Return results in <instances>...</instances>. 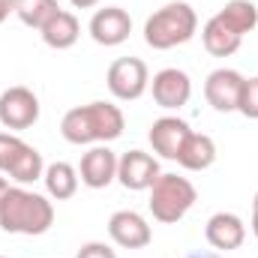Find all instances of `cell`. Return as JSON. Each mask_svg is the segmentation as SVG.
<instances>
[{
	"label": "cell",
	"instance_id": "cell-1",
	"mask_svg": "<svg viewBox=\"0 0 258 258\" xmlns=\"http://www.w3.org/2000/svg\"><path fill=\"white\" fill-rule=\"evenodd\" d=\"M126 129V117L114 102H90L69 108L60 120V135L69 144H108L120 138Z\"/></svg>",
	"mask_w": 258,
	"mask_h": 258
},
{
	"label": "cell",
	"instance_id": "cell-2",
	"mask_svg": "<svg viewBox=\"0 0 258 258\" xmlns=\"http://www.w3.org/2000/svg\"><path fill=\"white\" fill-rule=\"evenodd\" d=\"M54 225V204L39 192H30L24 186H9V192L0 201V228L6 234H45Z\"/></svg>",
	"mask_w": 258,
	"mask_h": 258
},
{
	"label": "cell",
	"instance_id": "cell-3",
	"mask_svg": "<svg viewBox=\"0 0 258 258\" xmlns=\"http://www.w3.org/2000/svg\"><path fill=\"white\" fill-rule=\"evenodd\" d=\"M198 30V15L189 3L171 0L159 6L147 21H144V42L156 51H168L174 45L189 42Z\"/></svg>",
	"mask_w": 258,
	"mask_h": 258
},
{
	"label": "cell",
	"instance_id": "cell-4",
	"mask_svg": "<svg viewBox=\"0 0 258 258\" xmlns=\"http://www.w3.org/2000/svg\"><path fill=\"white\" fill-rule=\"evenodd\" d=\"M195 201H198V189L192 186V180L177 177V174H159L156 183L150 186L147 207H150V213H153L156 222L171 225V222L183 219L192 210Z\"/></svg>",
	"mask_w": 258,
	"mask_h": 258
},
{
	"label": "cell",
	"instance_id": "cell-5",
	"mask_svg": "<svg viewBox=\"0 0 258 258\" xmlns=\"http://www.w3.org/2000/svg\"><path fill=\"white\" fill-rule=\"evenodd\" d=\"M105 84H108L111 96H114V99H120V102L141 99V96H144V90L150 87V72H147V63H144L141 57H117L114 63L108 66Z\"/></svg>",
	"mask_w": 258,
	"mask_h": 258
},
{
	"label": "cell",
	"instance_id": "cell-6",
	"mask_svg": "<svg viewBox=\"0 0 258 258\" xmlns=\"http://www.w3.org/2000/svg\"><path fill=\"white\" fill-rule=\"evenodd\" d=\"M39 120V99L30 87H9L0 93V123L15 132V129H30Z\"/></svg>",
	"mask_w": 258,
	"mask_h": 258
},
{
	"label": "cell",
	"instance_id": "cell-7",
	"mask_svg": "<svg viewBox=\"0 0 258 258\" xmlns=\"http://www.w3.org/2000/svg\"><path fill=\"white\" fill-rule=\"evenodd\" d=\"M243 75L237 69H213L204 81V99L213 105V111L219 114H228V111H237L240 105V93H243Z\"/></svg>",
	"mask_w": 258,
	"mask_h": 258
},
{
	"label": "cell",
	"instance_id": "cell-8",
	"mask_svg": "<svg viewBox=\"0 0 258 258\" xmlns=\"http://www.w3.org/2000/svg\"><path fill=\"white\" fill-rule=\"evenodd\" d=\"M159 159L153 153H144V150H126L123 156H117V180L123 189L132 192H141V189H150L159 177Z\"/></svg>",
	"mask_w": 258,
	"mask_h": 258
},
{
	"label": "cell",
	"instance_id": "cell-9",
	"mask_svg": "<svg viewBox=\"0 0 258 258\" xmlns=\"http://www.w3.org/2000/svg\"><path fill=\"white\" fill-rule=\"evenodd\" d=\"M150 90H153V102L165 111H177L189 102L192 96V78L183 72V69H159L150 81Z\"/></svg>",
	"mask_w": 258,
	"mask_h": 258
},
{
	"label": "cell",
	"instance_id": "cell-10",
	"mask_svg": "<svg viewBox=\"0 0 258 258\" xmlns=\"http://www.w3.org/2000/svg\"><path fill=\"white\" fill-rule=\"evenodd\" d=\"M78 177L90 189H105L111 180H117V153L108 144H93L78 165Z\"/></svg>",
	"mask_w": 258,
	"mask_h": 258
},
{
	"label": "cell",
	"instance_id": "cell-11",
	"mask_svg": "<svg viewBox=\"0 0 258 258\" xmlns=\"http://www.w3.org/2000/svg\"><path fill=\"white\" fill-rule=\"evenodd\" d=\"M90 36L93 42L105 45V48H114L120 42H126L129 33H132V18H129L126 9L120 6H105V9H96L93 18H90Z\"/></svg>",
	"mask_w": 258,
	"mask_h": 258
},
{
	"label": "cell",
	"instance_id": "cell-12",
	"mask_svg": "<svg viewBox=\"0 0 258 258\" xmlns=\"http://www.w3.org/2000/svg\"><path fill=\"white\" fill-rule=\"evenodd\" d=\"M108 237L123 246V249H144L153 240V231L147 225V219L135 210H117L108 219Z\"/></svg>",
	"mask_w": 258,
	"mask_h": 258
},
{
	"label": "cell",
	"instance_id": "cell-13",
	"mask_svg": "<svg viewBox=\"0 0 258 258\" xmlns=\"http://www.w3.org/2000/svg\"><path fill=\"white\" fill-rule=\"evenodd\" d=\"M204 237L207 243L216 249V252H231V249H240L243 240H246V225L237 213H228V210H219L207 219L204 225Z\"/></svg>",
	"mask_w": 258,
	"mask_h": 258
},
{
	"label": "cell",
	"instance_id": "cell-14",
	"mask_svg": "<svg viewBox=\"0 0 258 258\" xmlns=\"http://www.w3.org/2000/svg\"><path fill=\"white\" fill-rule=\"evenodd\" d=\"M189 132H192V129H189V123H186L183 117L165 114V117L153 120L147 138H150V144H153V153H159L162 159H177V153H180V147H183V141H186Z\"/></svg>",
	"mask_w": 258,
	"mask_h": 258
},
{
	"label": "cell",
	"instance_id": "cell-15",
	"mask_svg": "<svg viewBox=\"0 0 258 258\" xmlns=\"http://www.w3.org/2000/svg\"><path fill=\"white\" fill-rule=\"evenodd\" d=\"M39 33H42V42H45L48 48H54V51H66V48H72V45L78 42V36H81V24H78V18H75L69 9H57V12L39 27Z\"/></svg>",
	"mask_w": 258,
	"mask_h": 258
},
{
	"label": "cell",
	"instance_id": "cell-16",
	"mask_svg": "<svg viewBox=\"0 0 258 258\" xmlns=\"http://www.w3.org/2000/svg\"><path fill=\"white\" fill-rule=\"evenodd\" d=\"M177 162L186 171H207L216 162V141L204 132H189L177 153Z\"/></svg>",
	"mask_w": 258,
	"mask_h": 258
},
{
	"label": "cell",
	"instance_id": "cell-17",
	"mask_svg": "<svg viewBox=\"0 0 258 258\" xmlns=\"http://www.w3.org/2000/svg\"><path fill=\"white\" fill-rule=\"evenodd\" d=\"M201 39H204V48H207L213 57H231V54L240 48V42H243V36H240L237 30H231L219 15H213V18L201 27Z\"/></svg>",
	"mask_w": 258,
	"mask_h": 258
},
{
	"label": "cell",
	"instance_id": "cell-18",
	"mask_svg": "<svg viewBox=\"0 0 258 258\" xmlns=\"http://www.w3.org/2000/svg\"><path fill=\"white\" fill-rule=\"evenodd\" d=\"M42 180H45V192L51 195L54 201H66V198H72V195L78 192V168L75 165H69V162H51V165H45V174H42Z\"/></svg>",
	"mask_w": 258,
	"mask_h": 258
},
{
	"label": "cell",
	"instance_id": "cell-19",
	"mask_svg": "<svg viewBox=\"0 0 258 258\" xmlns=\"http://www.w3.org/2000/svg\"><path fill=\"white\" fill-rule=\"evenodd\" d=\"M18 186H27V183H36L42 180L45 174V162H42V153L33 147V144H24V150L18 153V159L12 162V168L6 171Z\"/></svg>",
	"mask_w": 258,
	"mask_h": 258
},
{
	"label": "cell",
	"instance_id": "cell-20",
	"mask_svg": "<svg viewBox=\"0 0 258 258\" xmlns=\"http://www.w3.org/2000/svg\"><path fill=\"white\" fill-rule=\"evenodd\" d=\"M231 30H237L240 36H246V33H252L258 27V9L252 0H228L219 12H216Z\"/></svg>",
	"mask_w": 258,
	"mask_h": 258
},
{
	"label": "cell",
	"instance_id": "cell-21",
	"mask_svg": "<svg viewBox=\"0 0 258 258\" xmlns=\"http://www.w3.org/2000/svg\"><path fill=\"white\" fill-rule=\"evenodd\" d=\"M57 9H60L57 0H15V15H18V21L27 24V27H36V30H39Z\"/></svg>",
	"mask_w": 258,
	"mask_h": 258
},
{
	"label": "cell",
	"instance_id": "cell-22",
	"mask_svg": "<svg viewBox=\"0 0 258 258\" xmlns=\"http://www.w3.org/2000/svg\"><path fill=\"white\" fill-rule=\"evenodd\" d=\"M27 141H21L15 132H0V174H6L12 168V162L18 159V153L24 150Z\"/></svg>",
	"mask_w": 258,
	"mask_h": 258
},
{
	"label": "cell",
	"instance_id": "cell-23",
	"mask_svg": "<svg viewBox=\"0 0 258 258\" xmlns=\"http://www.w3.org/2000/svg\"><path fill=\"white\" fill-rule=\"evenodd\" d=\"M237 111L249 120H258V75L243 81V93H240V105Z\"/></svg>",
	"mask_w": 258,
	"mask_h": 258
},
{
	"label": "cell",
	"instance_id": "cell-24",
	"mask_svg": "<svg viewBox=\"0 0 258 258\" xmlns=\"http://www.w3.org/2000/svg\"><path fill=\"white\" fill-rule=\"evenodd\" d=\"M75 258H117V252H114L108 243L90 240V243H84V246L78 249V255H75Z\"/></svg>",
	"mask_w": 258,
	"mask_h": 258
},
{
	"label": "cell",
	"instance_id": "cell-25",
	"mask_svg": "<svg viewBox=\"0 0 258 258\" xmlns=\"http://www.w3.org/2000/svg\"><path fill=\"white\" fill-rule=\"evenodd\" d=\"M9 12H15V0H0V24L9 18Z\"/></svg>",
	"mask_w": 258,
	"mask_h": 258
},
{
	"label": "cell",
	"instance_id": "cell-26",
	"mask_svg": "<svg viewBox=\"0 0 258 258\" xmlns=\"http://www.w3.org/2000/svg\"><path fill=\"white\" fill-rule=\"evenodd\" d=\"M75 9H93V6H99V0H69Z\"/></svg>",
	"mask_w": 258,
	"mask_h": 258
},
{
	"label": "cell",
	"instance_id": "cell-27",
	"mask_svg": "<svg viewBox=\"0 0 258 258\" xmlns=\"http://www.w3.org/2000/svg\"><path fill=\"white\" fill-rule=\"evenodd\" d=\"M183 258H225V255H219V252H186Z\"/></svg>",
	"mask_w": 258,
	"mask_h": 258
},
{
	"label": "cell",
	"instance_id": "cell-28",
	"mask_svg": "<svg viewBox=\"0 0 258 258\" xmlns=\"http://www.w3.org/2000/svg\"><path fill=\"white\" fill-rule=\"evenodd\" d=\"M6 192H9V180L0 174V201H3V195H6Z\"/></svg>",
	"mask_w": 258,
	"mask_h": 258
},
{
	"label": "cell",
	"instance_id": "cell-29",
	"mask_svg": "<svg viewBox=\"0 0 258 258\" xmlns=\"http://www.w3.org/2000/svg\"><path fill=\"white\" fill-rule=\"evenodd\" d=\"M252 234L258 237V210H252Z\"/></svg>",
	"mask_w": 258,
	"mask_h": 258
},
{
	"label": "cell",
	"instance_id": "cell-30",
	"mask_svg": "<svg viewBox=\"0 0 258 258\" xmlns=\"http://www.w3.org/2000/svg\"><path fill=\"white\" fill-rule=\"evenodd\" d=\"M252 210H258V192H255V198H252Z\"/></svg>",
	"mask_w": 258,
	"mask_h": 258
},
{
	"label": "cell",
	"instance_id": "cell-31",
	"mask_svg": "<svg viewBox=\"0 0 258 258\" xmlns=\"http://www.w3.org/2000/svg\"><path fill=\"white\" fill-rule=\"evenodd\" d=\"M0 258H6V255H0Z\"/></svg>",
	"mask_w": 258,
	"mask_h": 258
}]
</instances>
